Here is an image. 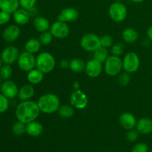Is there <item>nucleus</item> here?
Returning <instances> with one entry per match:
<instances>
[{"label":"nucleus","mask_w":152,"mask_h":152,"mask_svg":"<svg viewBox=\"0 0 152 152\" xmlns=\"http://www.w3.org/2000/svg\"><path fill=\"white\" fill-rule=\"evenodd\" d=\"M102 62L96 59H92L88 61L86 64V74L91 78H96L101 74L102 71Z\"/></svg>","instance_id":"12"},{"label":"nucleus","mask_w":152,"mask_h":152,"mask_svg":"<svg viewBox=\"0 0 152 152\" xmlns=\"http://www.w3.org/2000/svg\"><path fill=\"white\" fill-rule=\"evenodd\" d=\"M132 152H148V145L143 142H140L134 146Z\"/></svg>","instance_id":"39"},{"label":"nucleus","mask_w":152,"mask_h":152,"mask_svg":"<svg viewBox=\"0 0 152 152\" xmlns=\"http://www.w3.org/2000/svg\"><path fill=\"white\" fill-rule=\"evenodd\" d=\"M123 40L128 43H134L139 38L138 32L132 28H127L123 31L122 34Z\"/></svg>","instance_id":"24"},{"label":"nucleus","mask_w":152,"mask_h":152,"mask_svg":"<svg viewBox=\"0 0 152 152\" xmlns=\"http://www.w3.org/2000/svg\"><path fill=\"white\" fill-rule=\"evenodd\" d=\"M137 130L142 134H148L152 132V120L148 117L140 119L137 123Z\"/></svg>","instance_id":"18"},{"label":"nucleus","mask_w":152,"mask_h":152,"mask_svg":"<svg viewBox=\"0 0 152 152\" xmlns=\"http://www.w3.org/2000/svg\"><path fill=\"white\" fill-rule=\"evenodd\" d=\"M55 66V58L48 52H42L36 57V68L44 74L51 72Z\"/></svg>","instance_id":"3"},{"label":"nucleus","mask_w":152,"mask_h":152,"mask_svg":"<svg viewBox=\"0 0 152 152\" xmlns=\"http://www.w3.org/2000/svg\"><path fill=\"white\" fill-rule=\"evenodd\" d=\"M21 30L18 25H10L5 28L2 33V38L7 42H13L19 37Z\"/></svg>","instance_id":"14"},{"label":"nucleus","mask_w":152,"mask_h":152,"mask_svg":"<svg viewBox=\"0 0 152 152\" xmlns=\"http://www.w3.org/2000/svg\"><path fill=\"white\" fill-rule=\"evenodd\" d=\"M37 104L41 112L44 114H53L59 110L60 100L54 94L48 93L42 95L37 101Z\"/></svg>","instance_id":"2"},{"label":"nucleus","mask_w":152,"mask_h":152,"mask_svg":"<svg viewBox=\"0 0 152 152\" xmlns=\"http://www.w3.org/2000/svg\"><path fill=\"white\" fill-rule=\"evenodd\" d=\"M19 54V50L17 48L13 45L7 46L1 53L0 58L4 64L11 65L14 62H17Z\"/></svg>","instance_id":"11"},{"label":"nucleus","mask_w":152,"mask_h":152,"mask_svg":"<svg viewBox=\"0 0 152 152\" xmlns=\"http://www.w3.org/2000/svg\"><path fill=\"white\" fill-rule=\"evenodd\" d=\"M31 14L28 10L24 8H19L13 13V21L18 25H25L29 22Z\"/></svg>","instance_id":"17"},{"label":"nucleus","mask_w":152,"mask_h":152,"mask_svg":"<svg viewBox=\"0 0 152 152\" xmlns=\"http://www.w3.org/2000/svg\"><path fill=\"white\" fill-rule=\"evenodd\" d=\"M9 108V99L2 94H0V114H3Z\"/></svg>","instance_id":"35"},{"label":"nucleus","mask_w":152,"mask_h":152,"mask_svg":"<svg viewBox=\"0 0 152 152\" xmlns=\"http://www.w3.org/2000/svg\"><path fill=\"white\" fill-rule=\"evenodd\" d=\"M124 50L125 47L123 43H117V44L112 45V48H111V53L114 56H122L124 53Z\"/></svg>","instance_id":"33"},{"label":"nucleus","mask_w":152,"mask_h":152,"mask_svg":"<svg viewBox=\"0 0 152 152\" xmlns=\"http://www.w3.org/2000/svg\"><path fill=\"white\" fill-rule=\"evenodd\" d=\"M108 57V52L107 48L103 47H99L94 51V58L97 59L98 61L102 62H105L107 58Z\"/></svg>","instance_id":"28"},{"label":"nucleus","mask_w":152,"mask_h":152,"mask_svg":"<svg viewBox=\"0 0 152 152\" xmlns=\"http://www.w3.org/2000/svg\"><path fill=\"white\" fill-rule=\"evenodd\" d=\"M80 46L86 51H94L101 47L100 38L94 34H86L80 40Z\"/></svg>","instance_id":"7"},{"label":"nucleus","mask_w":152,"mask_h":152,"mask_svg":"<svg viewBox=\"0 0 152 152\" xmlns=\"http://www.w3.org/2000/svg\"><path fill=\"white\" fill-rule=\"evenodd\" d=\"M120 123L122 127L126 130H132L134 129L137 126L136 117L132 114L129 112L123 113L120 117Z\"/></svg>","instance_id":"16"},{"label":"nucleus","mask_w":152,"mask_h":152,"mask_svg":"<svg viewBox=\"0 0 152 152\" xmlns=\"http://www.w3.org/2000/svg\"><path fill=\"white\" fill-rule=\"evenodd\" d=\"M123 60L120 56H110L107 58L104 65V70L108 76H117L123 70Z\"/></svg>","instance_id":"5"},{"label":"nucleus","mask_w":152,"mask_h":152,"mask_svg":"<svg viewBox=\"0 0 152 152\" xmlns=\"http://www.w3.org/2000/svg\"><path fill=\"white\" fill-rule=\"evenodd\" d=\"M140 61L135 52H128L123 59V68L126 72L132 74L139 69Z\"/></svg>","instance_id":"6"},{"label":"nucleus","mask_w":152,"mask_h":152,"mask_svg":"<svg viewBox=\"0 0 152 152\" xmlns=\"http://www.w3.org/2000/svg\"><path fill=\"white\" fill-rule=\"evenodd\" d=\"M13 75V69L10 65L4 64L0 68V77L3 80H8Z\"/></svg>","instance_id":"30"},{"label":"nucleus","mask_w":152,"mask_h":152,"mask_svg":"<svg viewBox=\"0 0 152 152\" xmlns=\"http://www.w3.org/2000/svg\"><path fill=\"white\" fill-rule=\"evenodd\" d=\"M19 0H0V10L13 14L19 8Z\"/></svg>","instance_id":"20"},{"label":"nucleus","mask_w":152,"mask_h":152,"mask_svg":"<svg viewBox=\"0 0 152 152\" xmlns=\"http://www.w3.org/2000/svg\"><path fill=\"white\" fill-rule=\"evenodd\" d=\"M41 112L37 102L34 101H22L17 105L15 111V115L19 121L28 124L37 120Z\"/></svg>","instance_id":"1"},{"label":"nucleus","mask_w":152,"mask_h":152,"mask_svg":"<svg viewBox=\"0 0 152 152\" xmlns=\"http://www.w3.org/2000/svg\"><path fill=\"white\" fill-rule=\"evenodd\" d=\"M108 14L114 22H121L127 17V8L121 1H115L110 5Z\"/></svg>","instance_id":"4"},{"label":"nucleus","mask_w":152,"mask_h":152,"mask_svg":"<svg viewBox=\"0 0 152 152\" xmlns=\"http://www.w3.org/2000/svg\"><path fill=\"white\" fill-rule=\"evenodd\" d=\"M118 83L122 86H126L130 83L131 82V77L130 74L127 72L123 73L119 75L118 79H117Z\"/></svg>","instance_id":"34"},{"label":"nucleus","mask_w":152,"mask_h":152,"mask_svg":"<svg viewBox=\"0 0 152 152\" xmlns=\"http://www.w3.org/2000/svg\"><path fill=\"white\" fill-rule=\"evenodd\" d=\"M35 94V89L31 84L24 85L19 89L18 97L21 101H26L31 99Z\"/></svg>","instance_id":"19"},{"label":"nucleus","mask_w":152,"mask_h":152,"mask_svg":"<svg viewBox=\"0 0 152 152\" xmlns=\"http://www.w3.org/2000/svg\"><path fill=\"white\" fill-rule=\"evenodd\" d=\"M71 105L77 109H84L88 104V96L83 91L75 90L70 96Z\"/></svg>","instance_id":"9"},{"label":"nucleus","mask_w":152,"mask_h":152,"mask_svg":"<svg viewBox=\"0 0 152 152\" xmlns=\"http://www.w3.org/2000/svg\"><path fill=\"white\" fill-rule=\"evenodd\" d=\"M59 67L62 69H67L70 67V62L67 59H62L59 62Z\"/></svg>","instance_id":"40"},{"label":"nucleus","mask_w":152,"mask_h":152,"mask_svg":"<svg viewBox=\"0 0 152 152\" xmlns=\"http://www.w3.org/2000/svg\"><path fill=\"white\" fill-rule=\"evenodd\" d=\"M41 42H40L39 39H37L32 38L28 39L26 42L25 45V51L29 52V53H37L41 49Z\"/></svg>","instance_id":"25"},{"label":"nucleus","mask_w":152,"mask_h":152,"mask_svg":"<svg viewBox=\"0 0 152 152\" xmlns=\"http://www.w3.org/2000/svg\"><path fill=\"white\" fill-rule=\"evenodd\" d=\"M1 92L3 95L8 99H13L18 96L19 88L16 83L12 80H4L0 87Z\"/></svg>","instance_id":"13"},{"label":"nucleus","mask_w":152,"mask_h":152,"mask_svg":"<svg viewBox=\"0 0 152 152\" xmlns=\"http://www.w3.org/2000/svg\"><path fill=\"white\" fill-rule=\"evenodd\" d=\"M1 80H2V79H1V77H0V87H1V83H1Z\"/></svg>","instance_id":"45"},{"label":"nucleus","mask_w":152,"mask_h":152,"mask_svg":"<svg viewBox=\"0 0 152 152\" xmlns=\"http://www.w3.org/2000/svg\"><path fill=\"white\" fill-rule=\"evenodd\" d=\"M100 45L102 47L108 48L112 46L113 45V39L109 35H104L100 37Z\"/></svg>","instance_id":"36"},{"label":"nucleus","mask_w":152,"mask_h":152,"mask_svg":"<svg viewBox=\"0 0 152 152\" xmlns=\"http://www.w3.org/2000/svg\"><path fill=\"white\" fill-rule=\"evenodd\" d=\"M86 64L83 59L75 58L70 61L69 68L74 73H81L85 71L86 69Z\"/></svg>","instance_id":"26"},{"label":"nucleus","mask_w":152,"mask_h":152,"mask_svg":"<svg viewBox=\"0 0 152 152\" xmlns=\"http://www.w3.org/2000/svg\"><path fill=\"white\" fill-rule=\"evenodd\" d=\"M130 1H132V2H134V3H140V2H142V1H144L145 0H130Z\"/></svg>","instance_id":"43"},{"label":"nucleus","mask_w":152,"mask_h":152,"mask_svg":"<svg viewBox=\"0 0 152 152\" xmlns=\"http://www.w3.org/2000/svg\"><path fill=\"white\" fill-rule=\"evenodd\" d=\"M37 0H19V5L22 8L30 11L35 7Z\"/></svg>","instance_id":"32"},{"label":"nucleus","mask_w":152,"mask_h":152,"mask_svg":"<svg viewBox=\"0 0 152 152\" xmlns=\"http://www.w3.org/2000/svg\"><path fill=\"white\" fill-rule=\"evenodd\" d=\"M79 17L78 10L74 7H66L58 15L57 20L64 22H72L77 20Z\"/></svg>","instance_id":"15"},{"label":"nucleus","mask_w":152,"mask_h":152,"mask_svg":"<svg viewBox=\"0 0 152 152\" xmlns=\"http://www.w3.org/2000/svg\"><path fill=\"white\" fill-rule=\"evenodd\" d=\"M58 113H59V116L62 118H71L74 114V107L71 105H68V104L60 105L59 110H58Z\"/></svg>","instance_id":"27"},{"label":"nucleus","mask_w":152,"mask_h":152,"mask_svg":"<svg viewBox=\"0 0 152 152\" xmlns=\"http://www.w3.org/2000/svg\"><path fill=\"white\" fill-rule=\"evenodd\" d=\"M151 152H152V151H151Z\"/></svg>","instance_id":"47"},{"label":"nucleus","mask_w":152,"mask_h":152,"mask_svg":"<svg viewBox=\"0 0 152 152\" xmlns=\"http://www.w3.org/2000/svg\"><path fill=\"white\" fill-rule=\"evenodd\" d=\"M117 1H123V0H117Z\"/></svg>","instance_id":"46"},{"label":"nucleus","mask_w":152,"mask_h":152,"mask_svg":"<svg viewBox=\"0 0 152 152\" xmlns=\"http://www.w3.org/2000/svg\"><path fill=\"white\" fill-rule=\"evenodd\" d=\"M2 61H1V58H0V68H1V65H2Z\"/></svg>","instance_id":"44"},{"label":"nucleus","mask_w":152,"mask_h":152,"mask_svg":"<svg viewBox=\"0 0 152 152\" xmlns=\"http://www.w3.org/2000/svg\"><path fill=\"white\" fill-rule=\"evenodd\" d=\"M138 136H139V132L137 130H129L128 133L126 134V139L129 142H134L137 140Z\"/></svg>","instance_id":"37"},{"label":"nucleus","mask_w":152,"mask_h":152,"mask_svg":"<svg viewBox=\"0 0 152 152\" xmlns=\"http://www.w3.org/2000/svg\"><path fill=\"white\" fill-rule=\"evenodd\" d=\"M12 132L16 136H22L26 133V124L17 120L12 126Z\"/></svg>","instance_id":"29"},{"label":"nucleus","mask_w":152,"mask_h":152,"mask_svg":"<svg viewBox=\"0 0 152 152\" xmlns=\"http://www.w3.org/2000/svg\"><path fill=\"white\" fill-rule=\"evenodd\" d=\"M147 37H148V38L150 40L152 41V25L150 26L149 28H148V30H147Z\"/></svg>","instance_id":"41"},{"label":"nucleus","mask_w":152,"mask_h":152,"mask_svg":"<svg viewBox=\"0 0 152 152\" xmlns=\"http://www.w3.org/2000/svg\"><path fill=\"white\" fill-rule=\"evenodd\" d=\"M53 35L50 31H45V32L41 33V35L39 36V41L42 45H48L50 43H51L52 40H53Z\"/></svg>","instance_id":"31"},{"label":"nucleus","mask_w":152,"mask_h":152,"mask_svg":"<svg viewBox=\"0 0 152 152\" xmlns=\"http://www.w3.org/2000/svg\"><path fill=\"white\" fill-rule=\"evenodd\" d=\"M50 32L56 39H64L69 35L70 28L66 22L56 21L50 28Z\"/></svg>","instance_id":"10"},{"label":"nucleus","mask_w":152,"mask_h":152,"mask_svg":"<svg viewBox=\"0 0 152 152\" xmlns=\"http://www.w3.org/2000/svg\"><path fill=\"white\" fill-rule=\"evenodd\" d=\"M10 13L0 10V25H4L10 20Z\"/></svg>","instance_id":"38"},{"label":"nucleus","mask_w":152,"mask_h":152,"mask_svg":"<svg viewBox=\"0 0 152 152\" xmlns=\"http://www.w3.org/2000/svg\"><path fill=\"white\" fill-rule=\"evenodd\" d=\"M17 64L22 71L29 72L36 68V57L34 56V54L29 52H22L19 54Z\"/></svg>","instance_id":"8"},{"label":"nucleus","mask_w":152,"mask_h":152,"mask_svg":"<svg viewBox=\"0 0 152 152\" xmlns=\"http://www.w3.org/2000/svg\"><path fill=\"white\" fill-rule=\"evenodd\" d=\"M80 84L79 82L77 81L74 82V83H73V88H74L75 90H78V89H80Z\"/></svg>","instance_id":"42"},{"label":"nucleus","mask_w":152,"mask_h":152,"mask_svg":"<svg viewBox=\"0 0 152 152\" xmlns=\"http://www.w3.org/2000/svg\"><path fill=\"white\" fill-rule=\"evenodd\" d=\"M43 132V126L39 122L34 121L26 124V133L31 137H39Z\"/></svg>","instance_id":"22"},{"label":"nucleus","mask_w":152,"mask_h":152,"mask_svg":"<svg viewBox=\"0 0 152 152\" xmlns=\"http://www.w3.org/2000/svg\"><path fill=\"white\" fill-rule=\"evenodd\" d=\"M44 73L40 71L39 70L35 68L34 69L31 70L27 74V80L31 85H37L42 83L44 79Z\"/></svg>","instance_id":"23"},{"label":"nucleus","mask_w":152,"mask_h":152,"mask_svg":"<svg viewBox=\"0 0 152 152\" xmlns=\"http://www.w3.org/2000/svg\"><path fill=\"white\" fill-rule=\"evenodd\" d=\"M33 25L38 32L43 33L48 31L50 28L48 19L42 16H37L34 19Z\"/></svg>","instance_id":"21"}]
</instances>
